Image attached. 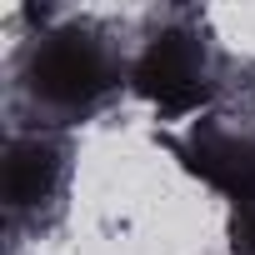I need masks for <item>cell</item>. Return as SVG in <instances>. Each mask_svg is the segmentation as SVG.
Returning a JSON list of instances; mask_svg holds the SVG:
<instances>
[{"label": "cell", "mask_w": 255, "mask_h": 255, "mask_svg": "<svg viewBox=\"0 0 255 255\" xmlns=\"http://www.w3.org/2000/svg\"><path fill=\"white\" fill-rule=\"evenodd\" d=\"M115 85V55L85 30H50L25 55V90L45 110H90Z\"/></svg>", "instance_id": "cell-1"}, {"label": "cell", "mask_w": 255, "mask_h": 255, "mask_svg": "<svg viewBox=\"0 0 255 255\" xmlns=\"http://www.w3.org/2000/svg\"><path fill=\"white\" fill-rule=\"evenodd\" d=\"M135 90L160 115H190L210 100V55L195 30H160L145 40L135 70Z\"/></svg>", "instance_id": "cell-2"}, {"label": "cell", "mask_w": 255, "mask_h": 255, "mask_svg": "<svg viewBox=\"0 0 255 255\" xmlns=\"http://www.w3.org/2000/svg\"><path fill=\"white\" fill-rule=\"evenodd\" d=\"M175 155L185 160L190 175H200L205 185L230 195L235 205L255 200V135L225 130V125H195V130L180 140Z\"/></svg>", "instance_id": "cell-3"}, {"label": "cell", "mask_w": 255, "mask_h": 255, "mask_svg": "<svg viewBox=\"0 0 255 255\" xmlns=\"http://www.w3.org/2000/svg\"><path fill=\"white\" fill-rule=\"evenodd\" d=\"M65 180V150L50 135H15L5 150V200L15 215L45 210Z\"/></svg>", "instance_id": "cell-4"}, {"label": "cell", "mask_w": 255, "mask_h": 255, "mask_svg": "<svg viewBox=\"0 0 255 255\" xmlns=\"http://www.w3.org/2000/svg\"><path fill=\"white\" fill-rule=\"evenodd\" d=\"M230 235H235V250H240V255H255V200L235 205V225H230Z\"/></svg>", "instance_id": "cell-5"}]
</instances>
